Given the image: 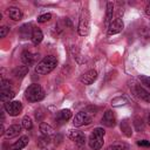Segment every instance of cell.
Listing matches in <instances>:
<instances>
[{"label": "cell", "mask_w": 150, "mask_h": 150, "mask_svg": "<svg viewBox=\"0 0 150 150\" xmlns=\"http://www.w3.org/2000/svg\"><path fill=\"white\" fill-rule=\"evenodd\" d=\"M56 66H57V59L53 55H48V56L43 57L35 66V73L39 75H47L52 70H54Z\"/></svg>", "instance_id": "cell-1"}, {"label": "cell", "mask_w": 150, "mask_h": 150, "mask_svg": "<svg viewBox=\"0 0 150 150\" xmlns=\"http://www.w3.org/2000/svg\"><path fill=\"white\" fill-rule=\"evenodd\" d=\"M25 96L29 102H39L45 97V90L38 83H32L25 90Z\"/></svg>", "instance_id": "cell-2"}, {"label": "cell", "mask_w": 150, "mask_h": 150, "mask_svg": "<svg viewBox=\"0 0 150 150\" xmlns=\"http://www.w3.org/2000/svg\"><path fill=\"white\" fill-rule=\"evenodd\" d=\"M104 129L103 128H95L93 130V132L90 134L89 136V141H88V144L90 146V149L93 150H100L102 146H103V137H104Z\"/></svg>", "instance_id": "cell-3"}, {"label": "cell", "mask_w": 150, "mask_h": 150, "mask_svg": "<svg viewBox=\"0 0 150 150\" xmlns=\"http://www.w3.org/2000/svg\"><path fill=\"white\" fill-rule=\"evenodd\" d=\"M90 30V25H89V15L87 11H83L81 18H80V22H79V28H77V33L81 36H86L89 34Z\"/></svg>", "instance_id": "cell-4"}, {"label": "cell", "mask_w": 150, "mask_h": 150, "mask_svg": "<svg viewBox=\"0 0 150 150\" xmlns=\"http://www.w3.org/2000/svg\"><path fill=\"white\" fill-rule=\"evenodd\" d=\"M4 108L7 111V114H9L11 116H18L22 111V104H21L20 101H11V102H7V103H5Z\"/></svg>", "instance_id": "cell-5"}, {"label": "cell", "mask_w": 150, "mask_h": 150, "mask_svg": "<svg viewBox=\"0 0 150 150\" xmlns=\"http://www.w3.org/2000/svg\"><path fill=\"white\" fill-rule=\"evenodd\" d=\"M91 123V117L89 116V114L87 111H79L75 117L73 118V124L75 127H82V125H87Z\"/></svg>", "instance_id": "cell-6"}, {"label": "cell", "mask_w": 150, "mask_h": 150, "mask_svg": "<svg viewBox=\"0 0 150 150\" xmlns=\"http://www.w3.org/2000/svg\"><path fill=\"white\" fill-rule=\"evenodd\" d=\"M68 137L79 145H83L86 142V135L77 129H70L68 132Z\"/></svg>", "instance_id": "cell-7"}, {"label": "cell", "mask_w": 150, "mask_h": 150, "mask_svg": "<svg viewBox=\"0 0 150 150\" xmlns=\"http://www.w3.org/2000/svg\"><path fill=\"white\" fill-rule=\"evenodd\" d=\"M96 79H97V71L95 69H90V70H88V71H86L84 74L81 75L80 81H81V83H83L86 86H89V84L94 83L96 81Z\"/></svg>", "instance_id": "cell-8"}, {"label": "cell", "mask_w": 150, "mask_h": 150, "mask_svg": "<svg viewBox=\"0 0 150 150\" xmlns=\"http://www.w3.org/2000/svg\"><path fill=\"white\" fill-rule=\"evenodd\" d=\"M101 121H102V124L105 125V127H108V128L115 127V124H116V117H115L114 111H112V110H107V111L103 114Z\"/></svg>", "instance_id": "cell-9"}, {"label": "cell", "mask_w": 150, "mask_h": 150, "mask_svg": "<svg viewBox=\"0 0 150 150\" xmlns=\"http://www.w3.org/2000/svg\"><path fill=\"white\" fill-rule=\"evenodd\" d=\"M123 27H124V25L121 19H116V20L111 21V23L108 27V35H115V34L121 33Z\"/></svg>", "instance_id": "cell-10"}, {"label": "cell", "mask_w": 150, "mask_h": 150, "mask_svg": "<svg viewBox=\"0 0 150 150\" xmlns=\"http://www.w3.org/2000/svg\"><path fill=\"white\" fill-rule=\"evenodd\" d=\"M38 56H39L38 54H34V53H32V52H29V50H25V52L21 54V61L25 63V66L29 67V66L34 64V62L36 61Z\"/></svg>", "instance_id": "cell-11"}, {"label": "cell", "mask_w": 150, "mask_h": 150, "mask_svg": "<svg viewBox=\"0 0 150 150\" xmlns=\"http://www.w3.org/2000/svg\"><path fill=\"white\" fill-rule=\"evenodd\" d=\"M21 132V125L19 124H13V125H9V128L6 129L5 131V137L7 139H11V138H14L16 136H19Z\"/></svg>", "instance_id": "cell-12"}, {"label": "cell", "mask_w": 150, "mask_h": 150, "mask_svg": "<svg viewBox=\"0 0 150 150\" xmlns=\"http://www.w3.org/2000/svg\"><path fill=\"white\" fill-rule=\"evenodd\" d=\"M7 14H8V16H9L12 20H14V21H19V20L22 19V12H21L18 7H15V6L8 7V8H7Z\"/></svg>", "instance_id": "cell-13"}, {"label": "cell", "mask_w": 150, "mask_h": 150, "mask_svg": "<svg viewBox=\"0 0 150 150\" xmlns=\"http://www.w3.org/2000/svg\"><path fill=\"white\" fill-rule=\"evenodd\" d=\"M29 142V138L28 136H21L15 143H13L11 146H9V150H21L23 149Z\"/></svg>", "instance_id": "cell-14"}, {"label": "cell", "mask_w": 150, "mask_h": 150, "mask_svg": "<svg viewBox=\"0 0 150 150\" xmlns=\"http://www.w3.org/2000/svg\"><path fill=\"white\" fill-rule=\"evenodd\" d=\"M135 94H136L141 100H143V101L150 103V93H149L146 89H144L142 86H136V87H135Z\"/></svg>", "instance_id": "cell-15"}, {"label": "cell", "mask_w": 150, "mask_h": 150, "mask_svg": "<svg viewBox=\"0 0 150 150\" xmlns=\"http://www.w3.org/2000/svg\"><path fill=\"white\" fill-rule=\"evenodd\" d=\"M70 117H71V111L69 109H62L56 114L55 121L59 123H63V122H67L68 120H70Z\"/></svg>", "instance_id": "cell-16"}, {"label": "cell", "mask_w": 150, "mask_h": 150, "mask_svg": "<svg viewBox=\"0 0 150 150\" xmlns=\"http://www.w3.org/2000/svg\"><path fill=\"white\" fill-rule=\"evenodd\" d=\"M15 96V93L12 90V89H6V90H1L0 91V100L1 102L4 103H7V102H11V100Z\"/></svg>", "instance_id": "cell-17"}, {"label": "cell", "mask_w": 150, "mask_h": 150, "mask_svg": "<svg viewBox=\"0 0 150 150\" xmlns=\"http://www.w3.org/2000/svg\"><path fill=\"white\" fill-rule=\"evenodd\" d=\"M30 39H32V42H33L35 46L39 45V43L42 41V39H43V34H42L41 29H40V28H33V33H32Z\"/></svg>", "instance_id": "cell-18"}, {"label": "cell", "mask_w": 150, "mask_h": 150, "mask_svg": "<svg viewBox=\"0 0 150 150\" xmlns=\"http://www.w3.org/2000/svg\"><path fill=\"white\" fill-rule=\"evenodd\" d=\"M40 131H41V134H42L43 136H47V137L54 135V129H53L49 124H47V123H45V122H41V123H40Z\"/></svg>", "instance_id": "cell-19"}, {"label": "cell", "mask_w": 150, "mask_h": 150, "mask_svg": "<svg viewBox=\"0 0 150 150\" xmlns=\"http://www.w3.org/2000/svg\"><path fill=\"white\" fill-rule=\"evenodd\" d=\"M121 130H122V132H123L127 137H130V136L132 135L131 125H130V123L128 122V120H123V121L121 122Z\"/></svg>", "instance_id": "cell-20"}, {"label": "cell", "mask_w": 150, "mask_h": 150, "mask_svg": "<svg viewBox=\"0 0 150 150\" xmlns=\"http://www.w3.org/2000/svg\"><path fill=\"white\" fill-rule=\"evenodd\" d=\"M112 15H114V5L112 2H107V13H105V22L107 23H111L112 20Z\"/></svg>", "instance_id": "cell-21"}, {"label": "cell", "mask_w": 150, "mask_h": 150, "mask_svg": "<svg viewBox=\"0 0 150 150\" xmlns=\"http://www.w3.org/2000/svg\"><path fill=\"white\" fill-rule=\"evenodd\" d=\"M127 103H128V101L123 96H118V97H115V98L111 100V105L112 107H122V105H125Z\"/></svg>", "instance_id": "cell-22"}, {"label": "cell", "mask_w": 150, "mask_h": 150, "mask_svg": "<svg viewBox=\"0 0 150 150\" xmlns=\"http://www.w3.org/2000/svg\"><path fill=\"white\" fill-rule=\"evenodd\" d=\"M30 27V25H23L21 28H20V35L22 36V38H27V36H32V33H33V29L32 28H29Z\"/></svg>", "instance_id": "cell-23"}, {"label": "cell", "mask_w": 150, "mask_h": 150, "mask_svg": "<svg viewBox=\"0 0 150 150\" xmlns=\"http://www.w3.org/2000/svg\"><path fill=\"white\" fill-rule=\"evenodd\" d=\"M28 69H29V67H27V66H20L19 68H16L14 70V75L16 77H19V76L22 77V76H25L28 73Z\"/></svg>", "instance_id": "cell-24"}, {"label": "cell", "mask_w": 150, "mask_h": 150, "mask_svg": "<svg viewBox=\"0 0 150 150\" xmlns=\"http://www.w3.org/2000/svg\"><path fill=\"white\" fill-rule=\"evenodd\" d=\"M138 34L144 40H150V28L149 27H142L138 30Z\"/></svg>", "instance_id": "cell-25"}, {"label": "cell", "mask_w": 150, "mask_h": 150, "mask_svg": "<svg viewBox=\"0 0 150 150\" xmlns=\"http://www.w3.org/2000/svg\"><path fill=\"white\" fill-rule=\"evenodd\" d=\"M22 127H23L26 130L32 129V127H33V122H32V118H30L28 115L25 116V117L22 118Z\"/></svg>", "instance_id": "cell-26"}, {"label": "cell", "mask_w": 150, "mask_h": 150, "mask_svg": "<svg viewBox=\"0 0 150 150\" xmlns=\"http://www.w3.org/2000/svg\"><path fill=\"white\" fill-rule=\"evenodd\" d=\"M108 150H129V146L125 143H121V144H115L112 146H109Z\"/></svg>", "instance_id": "cell-27"}, {"label": "cell", "mask_w": 150, "mask_h": 150, "mask_svg": "<svg viewBox=\"0 0 150 150\" xmlns=\"http://www.w3.org/2000/svg\"><path fill=\"white\" fill-rule=\"evenodd\" d=\"M52 19V14L50 13H46V14H42L40 16H38V22L40 23H43V22H47Z\"/></svg>", "instance_id": "cell-28"}, {"label": "cell", "mask_w": 150, "mask_h": 150, "mask_svg": "<svg viewBox=\"0 0 150 150\" xmlns=\"http://www.w3.org/2000/svg\"><path fill=\"white\" fill-rule=\"evenodd\" d=\"M134 124H135V128H136L137 131H143V129H144V124H143V121H142V120H139V118H135Z\"/></svg>", "instance_id": "cell-29"}, {"label": "cell", "mask_w": 150, "mask_h": 150, "mask_svg": "<svg viewBox=\"0 0 150 150\" xmlns=\"http://www.w3.org/2000/svg\"><path fill=\"white\" fill-rule=\"evenodd\" d=\"M0 87H1V90L11 89V83H9V81H8V80L2 79V80H1V84H0Z\"/></svg>", "instance_id": "cell-30"}, {"label": "cell", "mask_w": 150, "mask_h": 150, "mask_svg": "<svg viewBox=\"0 0 150 150\" xmlns=\"http://www.w3.org/2000/svg\"><path fill=\"white\" fill-rule=\"evenodd\" d=\"M139 81H141L143 84H145L146 87H149V88H150V77H149V76L141 75V76H139Z\"/></svg>", "instance_id": "cell-31"}, {"label": "cell", "mask_w": 150, "mask_h": 150, "mask_svg": "<svg viewBox=\"0 0 150 150\" xmlns=\"http://www.w3.org/2000/svg\"><path fill=\"white\" fill-rule=\"evenodd\" d=\"M8 32H9V27L2 26V27L0 28V38H6V35H7Z\"/></svg>", "instance_id": "cell-32"}, {"label": "cell", "mask_w": 150, "mask_h": 150, "mask_svg": "<svg viewBox=\"0 0 150 150\" xmlns=\"http://www.w3.org/2000/svg\"><path fill=\"white\" fill-rule=\"evenodd\" d=\"M137 144H138L139 146H150V141H146V139L137 141Z\"/></svg>", "instance_id": "cell-33"}, {"label": "cell", "mask_w": 150, "mask_h": 150, "mask_svg": "<svg viewBox=\"0 0 150 150\" xmlns=\"http://www.w3.org/2000/svg\"><path fill=\"white\" fill-rule=\"evenodd\" d=\"M43 112H42V110L41 109H39V110H36V112H35V117H36V120L38 121H41L42 120V117H43Z\"/></svg>", "instance_id": "cell-34"}, {"label": "cell", "mask_w": 150, "mask_h": 150, "mask_svg": "<svg viewBox=\"0 0 150 150\" xmlns=\"http://www.w3.org/2000/svg\"><path fill=\"white\" fill-rule=\"evenodd\" d=\"M145 13H146V14L150 16V4H148V6L145 7Z\"/></svg>", "instance_id": "cell-35"}, {"label": "cell", "mask_w": 150, "mask_h": 150, "mask_svg": "<svg viewBox=\"0 0 150 150\" xmlns=\"http://www.w3.org/2000/svg\"><path fill=\"white\" fill-rule=\"evenodd\" d=\"M0 135H5V128H4V124H1V127H0Z\"/></svg>", "instance_id": "cell-36"}, {"label": "cell", "mask_w": 150, "mask_h": 150, "mask_svg": "<svg viewBox=\"0 0 150 150\" xmlns=\"http://www.w3.org/2000/svg\"><path fill=\"white\" fill-rule=\"evenodd\" d=\"M148 123H149V125H150V112H149V115H148Z\"/></svg>", "instance_id": "cell-37"}]
</instances>
